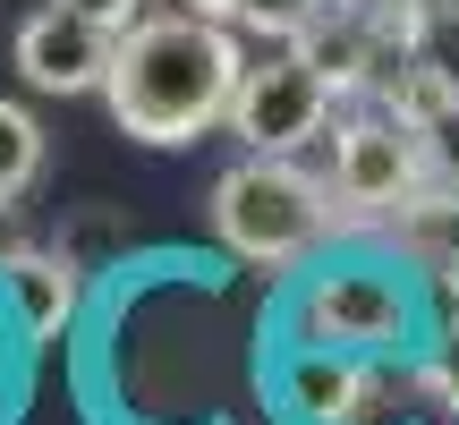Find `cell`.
<instances>
[{
    "mask_svg": "<svg viewBox=\"0 0 459 425\" xmlns=\"http://www.w3.org/2000/svg\"><path fill=\"white\" fill-rule=\"evenodd\" d=\"M426 170V136L409 119H349L332 145V196L341 204H409Z\"/></svg>",
    "mask_w": 459,
    "mask_h": 425,
    "instance_id": "5",
    "label": "cell"
},
{
    "mask_svg": "<svg viewBox=\"0 0 459 425\" xmlns=\"http://www.w3.org/2000/svg\"><path fill=\"white\" fill-rule=\"evenodd\" d=\"M111 51H119L111 26H94V17H77V9L51 0L43 17L17 26L9 60H17V77H26L34 94H94V85L111 77Z\"/></svg>",
    "mask_w": 459,
    "mask_h": 425,
    "instance_id": "4",
    "label": "cell"
},
{
    "mask_svg": "<svg viewBox=\"0 0 459 425\" xmlns=\"http://www.w3.org/2000/svg\"><path fill=\"white\" fill-rule=\"evenodd\" d=\"M434 392H443L451 409H459V349H451V366H443V375H434Z\"/></svg>",
    "mask_w": 459,
    "mask_h": 425,
    "instance_id": "13",
    "label": "cell"
},
{
    "mask_svg": "<svg viewBox=\"0 0 459 425\" xmlns=\"http://www.w3.org/2000/svg\"><path fill=\"white\" fill-rule=\"evenodd\" d=\"M34 170H43V128H34L17 102H0V204H9V196H26V187H34Z\"/></svg>",
    "mask_w": 459,
    "mask_h": 425,
    "instance_id": "11",
    "label": "cell"
},
{
    "mask_svg": "<svg viewBox=\"0 0 459 425\" xmlns=\"http://www.w3.org/2000/svg\"><path fill=\"white\" fill-rule=\"evenodd\" d=\"M409 68H417L443 102H459V0H443V9H426V17L409 26Z\"/></svg>",
    "mask_w": 459,
    "mask_h": 425,
    "instance_id": "8",
    "label": "cell"
},
{
    "mask_svg": "<svg viewBox=\"0 0 459 425\" xmlns=\"http://www.w3.org/2000/svg\"><path fill=\"white\" fill-rule=\"evenodd\" d=\"M238 43L213 26L204 9L187 17H136L111 51V119L145 145H187L213 119H230V94H238Z\"/></svg>",
    "mask_w": 459,
    "mask_h": 425,
    "instance_id": "1",
    "label": "cell"
},
{
    "mask_svg": "<svg viewBox=\"0 0 459 425\" xmlns=\"http://www.w3.org/2000/svg\"><path fill=\"white\" fill-rule=\"evenodd\" d=\"M60 9L94 17V26H111V34H128V26H136V0H60Z\"/></svg>",
    "mask_w": 459,
    "mask_h": 425,
    "instance_id": "12",
    "label": "cell"
},
{
    "mask_svg": "<svg viewBox=\"0 0 459 425\" xmlns=\"http://www.w3.org/2000/svg\"><path fill=\"white\" fill-rule=\"evenodd\" d=\"M332 119V77L307 60V51H273L238 77L230 94V128L247 136L255 153H298L307 136H324Z\"/></svg>",
    "mask_w": 459,
    "mask_h": 425,
    "instance_id": "3",
    "label": "cell"
},
{
    "mask_svg": "<svg viewBox=\"0 0 459 425\" xmlns=\"http://www.w3.org/2000/svg\"><path fill=\"white\" fill-rule=\"evenodd\" d=\"M298 315H307L315 349H375V341H400L409 332V298L383 273H324Z\"/></svg>",
    "mask_w": 459,
    "mask_h": 425,
    "instance_id": "6",
    "label": "cell"
},
{
    "mask_svg": "<svg viewBox=\"0 0 459 425\" xmlns=\"http://www.w3.org/2000/svg\"><path fill=\"white\" fill-rule=\"evenodd\" d=\"M298 51H307V60L324 68L332 85H349V77H366V60H375V34L324 0V9H307V17H298Z\"/></svg>",
    "mask_w": 459,
    "mask_h": 425,
    "instance_id": "7",
    "label": "cell"
},
{
    "mask_svg": "<svg viewBox=\"0 0 459 425\" xmlns=\"http://www.w3.org/2000/svg\"><path fill=\"white\" fill-rule=\"evenodd\" d=\"M290 392H298V409H307V417L349 425V417H358V400H366V375H358V366H341V358H307L290 375Z\"/></svg>",
    "mask_w": 459,
    "mask_h": 425,
    "instance_id": "9",
    "label": "cell"
},
{
    "mask_svg": "<svg viewBox=\"0 0 459 425\" xmlns=\"http://www.w3.org/2000/svg\"><path fill=\"white\" fill-rule=\"evenodd\" d=\"M187 9H204V17H238L247 0H187Z\"/></svg>",
    "mask_w": 459,
    "mask_h": 425,
    "instance_id": "14",
    "label": "cell"
},
{
    "mask_svg": "<svg viewBox=\"0 0 459 425\" xmlns=\"http://www.w3.org/2000/svg\"><path fill=\"white\" fill-rule=\"evenodd\" d=\"M9 281H17V298H26L34 332H60V324H68V307H77L68 264H51V256H9Z\"/></svg>",
    "mask_w": 459,
    "mask_h": 425,
    "instance_id": "10",
    "label": "cell"
},
{
    "mask_svg": "<svg viewBox=\"0 0 459 425\" xmlns=\"http://www.w3.org/2000/svg\"><path fill=\"white\" fill-rule=\"evenodd\" d=\"M213 230L247 264H298L324 239V187L290 170V153H247L213 179Z\"/></svg>",
    "mask_w": 459,
    "mask_h": 425,
    "instance_id": "2",
    "label": "cell"
}]
</instances>
